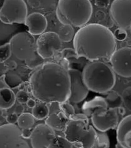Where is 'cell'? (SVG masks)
Instances as JSON below:
<instances>
[{
    "mask_svg": "<svg viewBox=\"0 0 131 148\" xmlns=\"http://www.w3.org/2000/svg\"><path fill=\"white\" fill-rule=\"evenodd\" d=\"M25 24L28 28L29 34L33 36L44 34L48 26L46 17L39 12H33L28 16Z\"/></svg>",
    "mask_w": 131,
    "mask_h": 148,
    "instance_id": "9a60e30c",
    "label": "cell"
},
{
    "mask_svg": "<svg viewBox=\"0 0 131 148\" xmlns=\"http://www.w3.org/2000/svg\"><path fill=\"white\" fill-rule=\"evenodd\" d=\"M9 43L12 53L21 61L25 62L37 53L35 38L28 32H18L12 37Z\"/></svg>",
    "mask_w": 131,
    "mask_h": 148,
    "instance_id": "8992f818",
    "label": "cell"
},
{
    "mask_svg": "<svg viewBox=\"0 0 131 148\" xmlns=\"http://www.w3.org/2000/svg\"><path fill=\"white\" fill-rule=\"evenodd\" d=\"M45 59L37 53L31 59L25 62L27 67L31 69H37L43 64Z\"/></svg>",
    "mask_w": 131,
    "mask_h": 148,
    "instance_id": "83f0119b",
    "label": "cell"
},
{
    "mask_svg": "<svg viewBox=\"0 0 131 148\" xmlns=\"http://www.w3.org/2000/svg\"><path fill=\"white\" fill-rule=\"evenodd\" d=\"M106 97H104L106 100L108 109L120 110L122 109L123 100L121 95L114 90H111L106 93Z\"/></svg>",
    "mask_w": 131,
    "mask_h": 148,
    "instance_id": "ffe728a7",
    "label": "cell"
},
{
    "mask_svg": "<svg viewBox=\"0 0 131 148\" xmlns=\"http://www.w3.org/2000/svg\"><path fill=\"white\" fill-rule=\"evenodd\" d=\"M18 115L16 114L13 113L10 114L7 116L6 117V120L8 123L12 124V125H15V123H18Z\"/></svg>",
    "mask_w": 131,
    "mask_h": 148,
    "instance_id": "836d02e7",
    "label": "cell"
},
{
    "mask_svg": "<svg viewBox=\"0 0 131 148\" xmlns=\"http://www.w3.org/2000/svg\"><path fill=\"white\" fill-rule=\"evenodd\" d=\"M93 14L88 0H60L56 9L57 18L62 25L81 28L87 24Z\"/></svg>",
    "mask_w": 131,
    "mask_h": 148,
    "instance_id": "277c9868",
    "label": "cell"
},
{
    "mask_svg": "<svg viewBox=\"0 0 131 148\" xmlns=\"http://www.w3.org/2000/svg\"><path fill=\"white\" fill-rule=\"evenodd\" d=\"M74 50L78 58L108 63L117 50L113 32L97 23L87 24L80 28L73 39Z\"/></svg>",
    "mask_w": 131,
    "mask_h": 148,
    "instance_id": "7a4b0ae2",
    "label": "cell"
},
{
    "mask_svg": "<svg viewBox=\"0 0 131 148\" xmlns=\"http://www.w3.org/2000/svg\"><path fill=\"white\" fill-rule=\"evenodd\" d=\"M116 40L119 41H123L124 40L126 39L128 36L126 30L118 28L115 30L113 33Z\"/></svg>",
    "mask_w": 131,
    "mask_h": 148,
    "instance_id": "d6a6232c",
    "label": "cell"
},
{
    "mask_svg": "<svg viewBox=\"0 0 131 148\" xmlns=\"http://www.w3.org/2000/svg\"><path fill=\"white\" fill-rule=\"evenodd\" d=\"M16 101V95L9 88H0V109L7 110L11 108Z\"/></svg>",
    "mask_w": 131,
    "mask_h": 148,
    "instance_id": "d6986e66",
    "label": "cell"
},
{
    "mask_svg": "<svg viewBox=\"0 0 131 148\" xmlns=\"http://www.w3.org/2000/svg\"><path fill=\"white\" fill-rule=\"evenodd\" d=\"M5 68L8 71H13L16 69L18 64L15 61L12 60H8L4 63Z\"/></svg>",
    "mask_w": 131,
    "mask_h": 148,
    "instance_id": "e575fe53",
    "label": "cell"
},
{
    "mask_svg": "<svg viewBox=\"0 0 131 148\" xmlns=\"http://www.w3.org/2000/svg\"><path fill=\"white\" fill-rule=\"evenodd\" d=\"M118 110L108 109L103 115L93 114L91 116L93 126L97 131L103 132L117 128L120 122Z\"/></svg>",
    "mask_w": 131,
    "mask_h": 148,
    "instance_id": "4fadbf2b",
    "label": "cell"
},
{
    "mask_svg": "<svg viewBox=\"0 0 131 148\" xmlns=\"http://www.w3.org/2000/svg\"><path fill=\"white\" fill-rule=\"evenodd\" d=\"M83 80L89 90L106 94L116 83L115 72L108 63L92 61L88 63L82 71Z\"/></svg>",
    "mask_w": 131,
    "mask_h": 148,
    "instance_id": "3957f363",
    "label": "cell"
},
{
    "mask_svg": "<svg viewBox=\"0 0 131 148\" xmlns=\"http://www.w3.org/2000/svg\"><path fill=\"white\" fill-rule=\"evenodd\" d=\"M28 3L29 4L30 6H31L33 8H37L39 7V4H40V2L39 1H28Z\"/></svg>",
    "mask_w": 131,
    "mask_h": 148,
    "instance_id": "f35d334b",
    "label": "cell"
},
{
    "mask_svg": "<svg viewBox=\"0 0 131 148\" xmlns=\"http://www.w3.org/2000/svg\"><path fill=\"white\" fill-rule=\"evenodd\" d=\"M65 138L77 148H93L97 132L89 120H69L64 130Z\"/></svg>",
    "mask_w": 131,
    "mask_h": 148,
    "instance_id": "5b68a950",
    "label": "cell"
},
{
    "mask_svg": "<svg viewBox=\"0 0 131 148\" xmlns=\"http://www.w3.org/2000/svg\"><path fill=\"white\" fill-rule=\"evenodd\" d=\"M111 67L115 73L125 78L131 77V48L117 49L111 58Z\"/></svg>",
    "mask_w": 131,
    "mask_h": 148,
    "instance_id": "8fae6325",
    "label": "cell"
},
{
    "mask_svg": "<svg viewBox=\"0 0 131 148\" xmlns=\"http://www.w3.org/2000/svg\"><path fill=\"white\" fill-rule=\"evenodd\" d=\"M70 78V95L68 101L78 103L87 97L89 90L83 80L82 72L75 69H69Z\"/></svg>",
    "mask_w": 131,
    "mask_h": 148,
    "instance_id": "7c38bea8",
    "label": "cell"
},
{
    "mask_svg": "<svg viewBox=\"0 0 131 148\" xmlns=\"http://www.w3.org/2000/svg\"><path fill=\"white\" fill-rule=\"evenodd\" d=\"M34 123L35 118L31 114L25 113L18 116V125L22 129H31Z\"/></svg>",
    "mask_w": 131,
    "mask_h": 148,
    "instance_id": "cb8c5ba5",
    "label": "cell"
},
{
    "mask_svg": "<svg viewBox=\"0 0 131 148\" xmlns=\"http://www.w3.org/2000/svg\"><path fill=\"white\" fill-rule=\"evenodd\" d=\"M25 110V108L22 104H18L14 109V113L16 114L17 115H21L24 113V112Z\"/></svg>",
    "mask_w": 131,
    "mask_h": 148,
    "instance_id": "8d00e7d4",
    "label": "cell"
},
{
    "mask_svg": "<svg viewBox=\"0 0 131 148\" xmlns=\"http://www.w3.org/2000/svg\"><path fill=\"white\" fill-rule=\"evenodd\" d=\"M73 144L65 137L57 135L51 141L48 148H72Z\"/></svg>",
    "mask_w": 131,
    "mask_h": 148,
    "instance_id": "484cf974",
    "label": "cell"
},
{
    "mask_svg": "<svg viewBox=\"0 0 131 148\" xmlns=\"http://www.w3.org/2000/svg\"><path fill=\"white\" fill-rule=\"evenodd\" d=\"M118 143L124 148H131V114L120 121L116 128Z\"/></svg>",
    "mask_w": 131,
    "mask_h": 148,
    "instance_id": "2e32d148",
    "label": "cell"
},
{
    "mask_svg": "<svg viewBox=\"0 0 131 148\" xmlns=\"http://www.w3.org/2000/svg\"><path fill=\"white\" fill-rule=\"evenodd\" d=\"M110 15L113 22L124 30L131 28V0H115L112 3Z\"/></svg>",
    "mask_w": 131,
    "mask_h": 148,
    "instance_id": "9c48e42d",
    "label": "cell"
},
{
    "mask_svg": "<svg viewBox=\"0 0 131 148\" xmlns=\"http://www.w3.org/2000/svg\"><path fill=\"white\" fill-rule=\"evenodd\" d=\"M55 136L54 130L45 123L37 125L30 137L32 148H48Z\"/></svg>",
    "mask_w": 131,
    "mask_h": 148,
    "instance_id": "5bb4252c",
    "label": "cell"
},
{
    "mask_svg": "<svg viewBox=\"0 0 131 148\" xmlns=\"http://www.w3.org/2000/svg\"><path fill=\"white\" fill-rule=\"evenodd\" d=\"M121 96L124 106L129 112H131V86L124 89Z\"/></svg>",
    "mask_w": 131,
    "mask_h": 148,
    "instance_id": "f546056e",
    "label": "cell"
},
{
    "mask_svg": "<svg viewBox=\"0 0 131 148\" xmlns=\"http://www.w3.org/2000/svg\"><path fill=\"white\" fill-rule=\"evenodd\" d=\"M59 104L60 108L61 109V111H62L63 113L69 119L75 114L73 106L69 102H67V101L65 102Z\"/></svg>",
    "mask_w": 131,
    "mask_h": 148,
    "instance_id": "4dcf8cb0",
    "label": "cell"
},
{
    "mask_svg": "<svg viewBox=\"0 0 131 148\" xmlns=\"http://www.w3.org/2000/svg\"><path fill=\"white\" fill-rule=\"evenodd\" d=\"M69 121L62 111H58L49 115L45 120V124L52 129L62 131L66 129Z\"/></svg>",
    "mask_w": 131,
    "mask_h": 148,
    "instance_id": "ac0fdd59",
    "label": "cell"
},
{
    "mask_svg": "<svg viewBox=\"0 0 131 148\" xmlns=\"http://www.w3.org/2000/svg\"><path fill=\"white\" fill-rule=\"evenodd\" d=\"M0 148H31L23 138L21 130L16 125L5 124L0 126Z\"/></svg>",
    "mask_w": 131,
    "mask_h": 148,
    "instance_id": "ba28073f",
    "label": "cell"
},
{
    "mask_svg": "<svg viewBox=\"0 0 131 148\" xmlns=\"http://www.w3.org/2000/svg\"><path fill=\"white\" fill-rule=\"evenodd\" d=\"M57 34L62 42L65 43L71 41L75 35L73 27L69 25H62L58 28Z\"/></svg>",
    "mask_w": 131,
    "mask_h": 148,
    "instance_id": "44dd1931",
    "label": "cell"
},
{
    "mask_svg": "<svg viewBox=\"0 0 131 148\" xmlns=\"http://www.w3.org/2000/svg\"><path fill=\"white\" fill-rule=\"evenodd\" d=\"M12 49L9 42L0 46V63L9 60L12 55Z\"/></svg>",
    "mask_w": 131,
    "mask_h": 148,
    "instance_id": "f1b7e54d",
    "label": "cell"
},
{
    "mask_svg": "<svg viewBox=\"0 0 131 148\" xmlns=\"http://www.w3.org/2000/svg\"><path fill=\"white\" fill-rule=\"evenodd\" d=\"M32 133L31 129H23L21 130L22 136L24 139L30 138Z\"/></svg>",
    "mask_w": 131,
    "mask_h": 148,
    "instance_id": "d590c367",
    "label": "cell"
},
{
    "mask_svg": "<svg viewBox=\"0 0 131 148\" xmlns=\"http://www.w3.org/2000/svg\"><path fill=\"white\" fill-rule=\"evenodd\" d=\"M108 110V108L106 100L101 96H96L92 100L85 102L83 106L84 114L90 117L93 114H105Z\"/></svg>",
    "mask_w": 131,
    "mask_h": 148,
    "instance_id": "e0dca14e",
    "label": "cell"
},
{
    "mask_svg": "<svg viewBox=\"0 0 131 148\" xmlns=\"http://www.w3.org/2000/svg\"><path fill=\"white\" fill-rule=\"evenodd\" d=\"M97 137L96 141L93 148H109L110 140L106 132L97 131Z\"/></svg>",
    "mask_w": 131,
    "mask_h": 148,
    "instance_id": "4316f807",
    "label": "cell"
},
{
    "mask_svg": "<svg viewBox=\"0 0 131 148\" xmlns=\"http://www.w3.org/2000/svg\"><path fill=\"white\" fill-rule=\"evenodd\" d=\"M16 100L20 104L26 103L30 99L29 94L25 90H20L16 93Z\"/></svg>",
    "mask_w": 131,
    "mask_h": 148,
    "instance_id": "1f68e13d",
    "label": "cell"
},
{
    "mask_svg": "<svg viewBox=\"0 0 131 148\" xmlns=\"http://www.w3.org/2000/svg\"><path fill=\"white\" fill-rule=\"evenodd\" d=\"M29 83L32 96L41 102L61 104L69 100V68L64 65L53 62L45 63L32 73Z\"/></svg>",
    "mask_w": 131,
    "mask_h": 148,
    "instance_id": "6da1fadb",
    "label": "cell"
},
{
    "mask_svg": "<svg viewBox=\"0 0 131 148\" xmlns=\"http://www.w3.org/2000/svg\"><path fill=\"white\" fill-rule=\"evenodd\" d=\"M3 3V1L0 0V7ZM16 27L17 26L14 25L5 24L0 20V41L8 39L16 30Z\"/></svg>",
    "mask_w": 131,
    "mask_h": 148,
    "instance_id": "d4e9b609",
    "label": "cell"
},
{
    "mask_svg": "<svg viewBox=\"0 0 131 148\" xmlns=\"http://www.w3.org/2000/svg\"><path fill=\"white\" fill-rule=\"evenodd\" d=\"M26 104H27V106L29 108L33 109L35 106L37 105V102H36L35 100L33 99L32 98H30L28 100Z\"/></svg>",
    "mask_w": 131,
    "mask_h": 148,
    "instance_id": "74e56055",
    "label": "cell"
},
{
    "mask_svg": "<svg viewBox=\"0 0 131 148\" xmlns=\"http://www.w3.org/2000/svg\"><path fill=\"white\" fill-rule=\"evenodd\" d=\"M116 148H122V147L121 146H120L117 143L116 145Z\"/></svg>",
    "mask_w": 131,
    "mask_h": 148,
    "instance_id": "60d3db41",
    "label": "cell"
},
{
    "mask_svg": "<svg viewBox=\"0 0 131 148\" xmlns=\"http://www.w3.org/2000/svg\"><path fill=\"white\" fill-rule=\"evenodd\" d=\"M37 53L46 59L52 58L62 47V42L58 34L48 32L40 35L36 41Z\"/></svg>",
    "mask_w": 131,
    "mask_h": 148,
    "instance_id": "30bf717a",
    "label": "cell"
},
{
    "mask_svg": "<svg viewBox=\"0 0 131 148\" xmlns=\"http://www.w3.org/2000/svg\"><path fill=\"white\" fill-rule=\"evenodd\" d=\"M4 81L6 86L10 89L18 88L22 85L23 81L20 77L16 74L7 73L4 76Z\"/></svg>",
    "mask_w": 131,
    "mask_h": 148,
    "instance_id": "603a6c76",
    "label": "cell"
},
{
    "mask_svg": "<svg viewBox=\"0 0 131 148\" xmlns=\"http://www.w3.org/2000/svg\"><path fill=\"white\" fill-rule=\"evenodd\" d=\"M27 6L23 0H5L0 7V20L6 25L25 24Z\"/></svg>",
    "mask_w": 131,
    "mask_h": 148,
    "instance_id": "52a82bcc",
    "label": "cell"
},
{
    "mask_svg": "<svg viewBox=\"0 0 131 148\" xmlns=\"http://www.w3.org/2000/svg\"><path fill=\"white\" fill-rule=\"evenodd\" d=\"M5 120H6V118H5L4 116L3 115L2 110L0 109V126L3 125V123H4Z\"/></svg>",
    "mask_w": 131,
    "mask_h": 148,
    "instance_id": "ab89813d",
    "label": "cell"
},
{
    "mask_svg": "<svg viewBox=\"0 0 131 148\" xmlns=\"http://www.w3.org/2000/svg\"><path fill=\"white\" fill-rule=\"evenodd\" d=\"M49 114V109L47 105L45 103L41 102L37 104L35 108L32 109V115L35 119L41 120L46 119Z\"/></svg>",
    "mask_w": 131,
    "mask_h": 148,
    "instance_id": "7402d4cb",
    "label": "cell"
}]
</instances>
